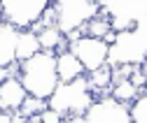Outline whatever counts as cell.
<instances>
[{
    "mask_svg": "<svg viewBox=\"0 0 147 123\" xmlns=\"http://www.w3.org/2000/svg\"><path fill=\"white\" fill-rule=\"evenodd\" d=\"M16 79L21 81L28 95L49 100L54 88L59 86V74H56V54L49 51H38L28 61H21L16 67Z\"/></svg>",
    "mask_w": 147,
    "mask_h": 123,
    "instance_id": "6da1fadb",
    "label": "cell"
},
{
    "mask_svg": "<svg viewBox=\"0 0 147 123\" xmlns=\"http://www.w3.org/2000/svg\"><path fill=\"white\" fill-rule=\"evenodd\" d=\"M96 100L94 91H91V86L86 81V74L75 79V81H65V84H59L54 93L49 95L47 100V107L59 114L61 118L65 116H75V114H84L91 102Z\"/></svg>",
    "mask_w": 147,
    "mask_h": 123,
    "instance_id": "7a4b0ae2",
    "label": "cell"
},
{
    "mask_svg": "<svg viewBox=\"0 0 147 123\" xmlns=\"http://www.w3.org/2000/svg\"><path fill=\"white\" fill-rule=\"evenodd\" d=\"M56 12V26L65 33V37L80 35L82 26L100 14V0H51Z\"/></svg>",
    "mask_w": 147,
    "mask_h": 123,
    "instance_id": "3957f363",
    "label": "cell"
},
{
    "mask_svg": "<svg viewBox=\"0 0 147 123\" xmlns=\"http://www.w3.org/2000/svg\"><path fill=\"white\" fill-rule=\"evenodd\" d=\"M0 5L5 12V23L14 26L16 30H26L40 21L51 0H0Z\"/></svg>",
    "mask_w": 147,
    "mask_h": 123,
    "instance_id": "277c9868",
    "label": "cell"
},
{
    "mask_svg": "<svg viewBox=\"0 0 147 123\" xmlns=\"http://www.w3.org/2000/svg\"><path fill=\"white\" fill-rule=\"evenodd\" d=\"M68 49L77 56V61L84 67V72H94V70L107 65L110 44L105 40L89 37V35H80V37H75V40L68 42Z\"/></svg>",
    "mask_w": 147,
    "mask_h": 123,
    "instance_id": "5b68a950",
    "label": "cell"
},
{
    "mask_svg": "<svg viewBox=\"0 0 147 123\" xmlns=\"http://www.w3.org/2000/svg\"><path fill=\"white\" fill-rule=\"evenodd\" d=\"M86 123H131L128 104L117 102L112 95H100L91 102V107L84 112Z\"/></svg>",
    "mask_w": 147,
    "mask_h": 123,
    "instance_id": "8992f818",
    "label": "cell"
},
{
    "mask_svg": "<svg viewBox=\"0 0 147 123\" xmlns=\"http://www.w3.org/2000/svg\"><path fill=\"white\" fill-rule=\"evenodd\" d=\"M28 98L26 88L21 86V81L16 77H9L5 81H0V109L7 112H19L21 102Z\"/></svg>",
    "mask_w": 147,
    "mask_h": 123,
    "instance_id": "52a82bcc",
    "label": "cell"
},
{
    "mask_svg": "<svg viewBox=\"0 0 147 123\" xmlns=\"http://www.w3.org/2000/svg\"><path fill=\"white\" fill-rule=\"evenodd\" d=\"M56 74H59V84H65V81H75V79L84 77L86 72H84L82 63L77 61V56L70 49H63L56 54Z\"/></svg>",
    "mask_w": 147,
    "mask_h": 123,
    "instance_id": "ba28073f",
    "label": "cell"
},
{
    "mask_svg": "<svg viewBox=\"0 0 147 123\" xmlns=\"http://www.w3.org/2000/svg\"><path fill=\"white\" fill-rule=\"evenodd\" d=\"M38 33V42H40V51H49V54H59V51L68 49V37L59 26H45Z\"/></svg>",
    "mask_w": 147,
    "mask_h": 123,
    "instance_id": "9c48e42d",
    "label": "cell"
},
{
    "mask_svg": "<svg viewBox=\"0 0 147 123\" xmlns=\"http://www.w3.org/2000/svg\"><path fill=\"white\" fill-rule=\"evenodd\" d=\"M40 51V42H38V33L26 28V30H19L16 33V42H14V58L16 63L21 61H28L30 56H35Z\"/></svg>",
    "mask_w": 147,
    "mask_h": 123,
    "instance_id": "30bf717a",
    "label": "cell"
},
{
    "mask_svg": "<svg viewBox=\"0 0 147 123\" xmlns=\"http://www.w3.org/2000/svg\"><path fill=\"white\" fill-rule=\"evenodd\" d=\"M16 30L9 23H0V67H7L14 65V42H16Z\"/></svg>",
    "mask_w": 147,
    "mask_h": 123,
    "instance_id": "8fae6325",
    "label": "cell"
},
{
    "mask_svg": "<svg viewBox=\"0 0 147 123\" xmlns=\"http://www.w3.org/2000/svg\"><path fill=\"white\" fill-rule=\"evenodd\" d=\"M86 81H89V86H91V91H94L96 98L107 95L110 86H112V70H110V65L98 67L94 72H86Z\"/></svg>",
    "mask_w": 147,
    "mask_h": 123,
    "instance_id": "7c38bea8",
    "label": "cell"
},
{
    "mask_svg": "<svg viewBox=\"0 0 147 123\" xmlns=\"http://www.w3.org/2000/svg\"><path fill=\"white\" fill-rule=\"evenodd\" d=\"M110 33H112V23H110V19H107L103 12H100V14H96L94 19H89V21L82 26V35H89V37L105 40Z\"/></svg>",
    "mask_w": 147,
    "mask_h": 123,
    "instance_id": "4fadbf2b",
    "label": "cell"
},
{
    "mask_svg": "<svg viewBox=\"0 0 147 123\" xmlns=\"http://www.w3.org/2000/svg\"><path fill=\"white\" fill-rule=\"evenodd\" d=\"M140 91H142V88H138L131 79H124V81H117V84L110 86V95H112L117 102H124V104H131V102L138 98Z\"/></svg>",
    "mask_w": 147,
    "mask_h": 123,
    "instance_id": "5bb4252c",
    "label": "cell"
},
{
    "mask_svg": "<svg viewBox=\"0 0 147 123\" xmlns=\"http://www.w3.org/2000/svg\"><path fill=\"white\" fill-rule=\"evenodd\" d=\"M131 123H147V91L138 93V98L128 104Z\"/></svg>",
    "mask_w": 147,
    "mask_h": 123,
    "instance_id": "9a60e30c",
    "label": "cell"
},
{
    "mask_svg": "<svg viewBox=\"0 0 147 123\" xmlns=\"http://www.w3.org/2000/svg\"><path fill=\"white\" fill-rule=\"evenodd\" d=\"M47 109V100H40V98H33V95H28L24 102H21V107H19V112L26 116V118H33V116H40L42 112Z\"/></svg>",
    "mask_w": 147,
    "mask_h": 123,
    "instance_id": "2e32d148",
    "label": "cell"
},
{
    "mask_svg": "<svg viewBox=\"0 0 147 123\" xmlns=\"http://www.w3.org/2000/svg\"><path fill=\"white\" fill-rule=\"evenodd\" d=\"M0 123H14V112L0 109Z\"/></svg>",
    "mask_w": 147,
    "mask_h": 123,
    "instance_id": "e0dca14e",
    "label": "cell"
},
{
    "mask_svg": "<svg viewBox=\"0 0 147 123\" xmlns=\"http://www.w3.org/2000/svg\"><path fill=\"white\" fill-rule=\"evenodd\" d=\"M0 23H5V12H3V5H0Z\"/></svg>",
    "mask_w": 147,
    "mask_h": 123,
    "instance_id": "ac0fdd59",
    "label": "cell"
},
{
    "mask_svg": "<svg viewBox=\"0 0 147 123\" xmlns=\"http://www.w3.org/2000/svg\"><path fill=\"white\" fill-rule=\"evenodd\" d=\"M145 91H147V81H145Z\"/></svg>",
    "mask_w": 147,
    "mask_h": 123,
    "instance_id": "d6986e66",
    "label": "cell"
}]
</instances>
